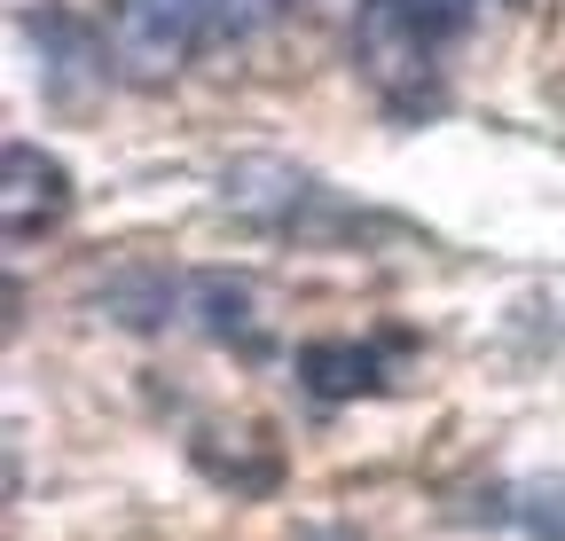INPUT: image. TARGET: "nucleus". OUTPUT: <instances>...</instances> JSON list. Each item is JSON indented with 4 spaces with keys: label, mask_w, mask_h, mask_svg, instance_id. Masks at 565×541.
Instances as JSON below:
<instances>
[{
    "label": "nucleus",
    "mask_w": 565,
    "mask_h": 541,
    "mask_svg": "<svg viewBox=\"0 0 565 541\" xmlns=\"http://www.w3.org/2000/svg\"><path fill=\"white\" fill-rule=\"evenodd\" d=\"M221 0H110V55L134 79H173L212 40Z\"/></svg>",
    "instance_id": "f257e3e1"
},
{
    "label": "nucleus",
    "mask_w": 565,
    "mask_h": 541,
    "mask_svg": "<svg viewBox=\"0 0 565 541\" xmlns=\"http://www.w3.org/2000/svg\"><path fill=\"white\" fill-rule=\"evenodd\" d=\"M353 47H362V72L377 79L385 102L416 110L440 95V63H433V32L408 17V0H362V17H353Z\"/></svg>",
    "instance_id": "f03ea898"
},
{
    "label": "nucleus",
    "mask_w": 565,
    "mask_h": 541,
    "mask_svg": "<svg viewBox=\"0 0 565 541\" xmlns=\"http://www.w3.org/2000/svg\"><path fill=\"white\" fill-rule=\"evenodd\" d=\"M0 220H9V244H32L47 236L63 213H71V173L40 150V142H9V158H0Z\"/></svg>",
    "instance_id": "7ed1b4c3"
},
{
    "label": "nucleus",
    "mask_w": 565,
    "mask_h": 541,
    "mask_svg": "<svg viewBox=\"0 0 565 541\" xmlns=\"http://www.w3.org/2000/svg\"><path fill=\"white\" fill-rule=\"evenodd\" d=\"M503 518L534 541H565V470H534V479L503 487Z\"/></svg>",
    "instance_id": "20e7f679"
},
{
    "label": "nucleus",
    "mask_w": 565,
    "mask_h": 541,
    "mask_svg": "<svg viewBox=\"0 0 565 541\" xmlns=\"http://www.w3.org/2000/svg\"><path fill=\"white\" fill-rule=\"evenodd\" d=\"M299 369H307V385L322 400H345V392H370L377 385V354H362V346H307Z\"/></svg>",
    "instance_id": "39448f33"
},
{
    "label": "nucleus",
    "mask_w": 565,
    "mask_h": 541,
    "mask_svg": "<svg viewBox=\"0 0 565 541\" xmlns=\"http://www.w3.org/2000/svg\"><path fill=\"white\" fill-rule=\"evenodd\" d=\"M408 17L433 32V40H456V32L479 17V0H408Z\"/></svg>",
    "instance_id": "423d86ee"
},
{
    "label": "nucleus",
    "mask_w": 565,
    "mask_h": 541,
    "mask_svg": "<svg viewBox=\"0 0 565 541\" xmlns=\"http://www.w3.org/2000/svg\"><path fill=\"white\" fill-rule=\"evenodd\" d=\"M511 9H526V0H511Z\"/></svg>",
    "instance_id": "0eeeda50"
}]
</instances>
